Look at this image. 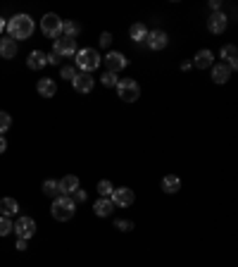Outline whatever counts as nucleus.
I'll use <instances>...</instances> for the list:
<instances>
[{"instance_id":"14","label":"nucleus","mask_w":238,"mask_h":267,"mask_svg":"<svg viewBox=\"0 0 238 267\" xmlns=\"http://www.w3.org/2000/svg\"><path fill=\"white\" fill-rule=\"evenodd\" d=\"M26 64H29V69H43L48 64V55L43 50H31L29 57H26Z\"/></svg>"},{"instance_id":"11","label":"nucleus","mask_w":238,"mask_h":267,"mask_svg":"<svg viewBox=\"0 0 238 267\" xmlns=\"http://www.w3.org/2000/svg\"><path fill=\"white\" fill-rule=\"evenodd\" d=\"M145 41H148V48L150 50H162V48H167V33L160 31V29H155V31H148V36H145Z\"/></svg>"},{"instance_id":"2","label":"nucleus","mask_w":238,"mask_h":267,"mask_svg":"<svg viewBox=\"0 0 238 267\" xmlns=\"http://www.w3.org/2000/svg\"><path fill=\"white\" fill-rule=\"evenodd\" d=\"M74 210H76V203L72 201V196H57V198H53L50 213H53V217L57 222L72 220V217H74Z\"/></svg>"},{"instance_id":"27","label":"nucleus","mask_w":238,"mask_h":267,"mask_svg":"<svg viewBox=\"0 0 238 267\" xmlns=\"http://www.w3.org/2000/svg\"><path fill=\"white\" fill-rule=\"evenodd\" d=\"M10 127H12V117L7 115V112H2V110H0V136H2Z\"/></svg>"},{"instance_id":"19","label":"nucleus","mask_w":238,"mask_h":267,"mask_svg":"<svg viewBox=\"0 0 238 267\" xmlns=\"http://www.w3.org/2000/svg\"><path fill=\"white\" fill-rule=\"evenodd\" d=\"M93 210H96L98 217H108V215L115 210V203H112L110 198H98L96 203H93Z\"/></svg>"},{"instance_id":"38","label":"nucleus","mask_w":238,"mask_h":267,"mask_svg":"<svg viewBox=\"0 0 238 267\" xmlns=\"http://www.w3.org/2000/svg\"><path fill=\"white\" fill-rule=\"evenodd\" d=\"M5 26H7V21H5V19H2V17H0V33L5 31Z\"/></svg>"},{"instance_id":"23","label":"nucleus","mask_w":238,"mask_h":267,"mask_svg":"<svg viewBox=\"0 0 238 267\" xmlns=\"http://www.w3.org/2000/svg\"><path fill=\"white\" fill-rule=\"evenodd\" d=\"M129 36H131V41H145V36H148V29H145V24L136 21V24H133V26L129 29Z\"/></svg>"},{"instance_id":"32","label":"nucleus","mask_w":238,"mask_h":267,"mask_svg":"<svg viewBox=\"0 0 238 267\" xmlns=\"http://www.w3.org/2000/svg\"><path fill=\"white\" fill-rule=\"evenodd\" d=\"M72 196H74V198H72L74 203H84V201H86V191H81V189H76Z\"/></svg>"},{"instance_id":"21","label":"nucleus","mask_w":238,"mask_h":267,"mask_svg":"<svg viewBox=\"0 0 238 267\" xmlns=\"http://www.w3.org/2000/svg\"><path fill=\"white\" fill-rule=\"evenodd\" d=\"M212 57H215V55L210 53V50H198L193 64L198 67V69H207V67H212Z\"/></svg>"},{"instance_id":"31","label":"nucleus","mask_w":238,"mask_h":267,"mask_svg":"<svg viewBox=\"0 0 238 267\" xmlns=\"http://www.w3.org/2000/svg\"><path fill=\"white\" fill-rule=\"evenodd\" d=\"M115 227H117L119 232H131V229H133V222H126V220H117V222H115Z\"/></svg>"},{"instance_id":"15","label":"nucleus","mask_w":238,"mask_h":267,"mask_svg":"<svg viewBox=\"0 0 238 267\" xmlns=\"http://www.w3.org/2000/svg\"><path fill=\"white\" fill-rule=\"evenodd\" d=\"M36 91H38V96L43 98H53L55 93H57V86H55L53 79H48V76H43L38 84H36Z\"/></svg>"},{"instance_id":"4","label":"nucleus","mask_w":238,"mask_h":267,"mask_svg":"<svg viewBox=\"0 0 238 267\" xmlns=\"http://www.w3.org/2000/svg\"><path fill=\"white\" fill-rule=\"evenodd\" d=\"M117 96L124 100V103H133L141 96V86L136 84L133 79H119L117 81Z\"/></svg>"},{"instance_id":"22","label":"nucleus","mask_w":238,"mask_h":267,"mask_svg":"<svg viewBox=\"0 0 238 267\" xmlns=\"http://www.w3.org/2000/svg\"><path fill=\"white\" fill-rule=\"evenodd\" d=\"M181 189V179L176 177V174H169V177H164L162 179V191L164 193H176Z\"/></svg>"},{"instance_id":"17","label":"nucleus","mask_w":238,"mask_h":267,"mask_svg":"<svg viewBox=\"0 0 238 267\" xmlns=\"http://www.w3.org/2000/svg\"><path fill=\"white\" fill-rule=\"evenodd\" d=\"M19 213V203L14 198H2L0 201V217H12Z\"/></svg>"},{"instance_id":"1","label":"nucleus","mask_w":238,"mask_h":267,"mask_svg":"<svg viewBox=\"0 0 238 267\" xmlns=\"http://www.w3.org/2000/svg\"><path fill=\"white\" fill-rule=\"evenodd\" d=\"M7 33H10L12 41H26V38H31L33 36V19L29 14H14L10 21H7Z\"/></svg>"},{"instance_id":"9","label":"nucleus","mask_w":238,"mask_h":267,"mask_svg":"<svg viewBox=\"0 0 238 267\" xmlns=\"http://www.w3.org/2000/svg\"><path fill=\"white\" fill-rule=\"evenodd\" d=\"M110 201L115 205H119V208H129V205L136 201V196H133L131 189H115L112 196H110Z\"/></svg>"},{"instance_id":"25","label":"nucleus","mask_w":238,"mask_h":267,"mask_svg":"<svg viewBox=\"0 0 238 267\" xmlns=\"http://www.w3.org/2000/svg\"><path fill=\"white\" fill-rule=\"evenodd\" d=\"M43 193L45 196H50V198H57V196H60V186H57V182H53V179L43 182Z\"/></svg>"},{"instance_id":"20","label":"nucleus","mask_w":238,"mask_h":267,"mask_svg":"<svg viewBox=\"0 0 238 267\" xmlns=\"http://www.w3.org/2000/svg\"><path fill=\"white\" fill-rule=\"evenodd\" d=\"M229 76H231V69H229L224 62L212 67V79H215V84H227Z\"/></svg>"},{"instance_id":"28","label":"nucleus","mask_w":238,"mask_h":267,"mask_svg":"<svg viewBox=\"0 0 238 267\" xmlns=\"http://www.w3.org/2000/svg\"><path fill=\"white\" fill-rule=\"evenodd\" d=\"M14 229V225L10 222V217H0V236H7Z\"/></svg>"},{"instance_id":"30","label":"nucleus","mask_w":238,"mask_h":267,"mask_svg":"<svg viewBox=\"0 0 238 267\" xmlns=\"http://www.w3.org/2000/svg\"><path fill=\"white\" fill-rule=\"evenodd\" d=\"M60 76H62V79H67V81H72V79L76 76V69L72 67V64H65V67H62V72H60Z\"/></svg>"},{"instance_id":"33","label":"nucleus","mask_w":238,"mask_h":267,"mask_svg":"<svg viewBox=\"0 0 238 267\" xmlns=\"http://www.w3.org/2000/svg\"><path fill=\"white\" fill-rule=\"evenodd\" d=\"M110 43H112V33H110V31L100 33V45H103V48H108Z\"/></svg>"},{"instance_id":"36","label":"nucleus","mask_w":238,"mask_h":267,"mask_svg":"<svg viewBox=\"0 0 238 267\" xmlns=\"http://www.w3.org/2000/svg\"><path fill=\"white\" fill-rule=\"evenodd\" d=\"M17 251H26V239H19V241H17Z\"/></svg>"},{"instance_id":"8","label":"nucleus","mask_w":238,"mask_h":267,"mask_svg":"<svg viewBox=\"0 0 238 267\" xmlns=\"http://www.w3.org/2000/svg\"><path fill=\"white\" fill-rule=\"evenodd\" d=\"M14 234L19 236V239H31L36 234V222H33L31 217H19L17 222H14Z\"/></svg>"},{"instance_id":"12","label":"nucleus","mask_w":238,"mask_h":267,"mask_svg":"<svg viewBox=\"0 0 238 267\" xmlns=\"http://www.w3.org/2000/svg\"><path fill=\"white\" fill-rule=\"evenodd\" d=\"M207 29L212 33H224V29H227V14L224 12H212L210 19H207Z\"/></svg>"},{"instance_id":"26","label":"nucleus","mask_w":238,"mask_h":267,"mask_svg":"<svg viewBox=\"0 0 238 267\" xmlns=\"http://www.w3.org/2000/svg\"><path fill=\"white\" fill-rule=\"evenodd\" d=\"M112 191H115V186H112L108 179H103V182L98 184V193H100V198H110Z\"/></svg>"},{"instance_id":"7","label":"nucleus","mask_w":238,"mask_h":267,"mask_svg":"<svg viewBox=\"0 0 238 267\" xmlns=\"http://www.w3.org/2000/svg\"><path fill=\"white\" fill-rule=\"evenodd\" d=\"M126 64H129V60L121 53H117V50H110V53L105 55V67H108V72H112V74L126 69Z\"/></svg>"},{"instance_id":"10","label":"nucleus","mask_w":238,"mask_h":267,"mask_svg":"<svg viewBox=\"0 0 238 267\" xmlns=\"http://www.w3.org/2000/svg\"><path fill=\"white\" fill-rule=\"evenodd\" d=\"M72 84H74V91H79V93H91L93 91V76L88 72H76Z\"/></svg>"},{"instance_id":"24","label":"nucleus","mask_w":238,"mask_h":267,"mask_svg":"<svg viewBox=\"0 0 238 267\" xmlns=\"http://www.w3.org/2000/svg\"><path fill=\"white\" fill-rule=\"evenodd\" d=\"M79 31H81V26H79L76 21H62V36H69V38H74Z\"/></svg>"},{"instance_id":"37","label":"nucleus","mask_w":238,"mask_h":267,"mask_svg":"<svg viewBox=\"0 0 238 267\" xmlns=\"http://www.w3.org/2000/svg\"><path fill=\"white\" fill-rule=\"evenodd\" d=\"M219 5H222L219 0H210V7H212V10H215V12H219Z\"/></svg>"},{"instance_id":"5","label":"nucleus","mask_w":238,"mask_h":267,"mask_svg":"<svg viewBox=\"0 0 238 267\" xmlns=\"http://www.w3.org/2000/svg\"><path fill=\"white\" fill-rule=\"evenodd\" d=\"M41 31L48 36V38H60L62 36V19L57 17V14H45L43 19H41Z\"/></svg>"},{"instance_id":"34","label":"nucleus","mask_w":238,"mask_h":267,"mask_svg":"<svg viewBox=\"0 0 238 267\" xmlns=\"http://www.w3.org/2000/svg\"><path fill=\"white\" fill-rule=\"evenodd\" d=\"M57 62H60V55H57V53L53 50V53L48 55V64H57Z\"/></svg>"},{"instance_id":"35","label":"nucleus","mask_w":238,"mask_h":267,"mask_svg":"<svg viewBox=\"0 0 238 267\" xmlns=\"http://www.w3.org/2000/svg\"><path fill=\"white\" fill-rule=\"evenodd\" d=\"M7 150V141H5V136H0V155Z\"/></svg>"},{"instance_id":"18","label":"nucleus","mask_w":238,"mask_h":267,"mask_svg":"<svg viewBox=\"0 0 238 267\" xmlns=\"http://www.w3.org/2000/svg\"><path fill=\"white\" fill-rule=\"evenodd\" d=\"M14 55H17V41H12V38H0V57L12 60Z\"/></svg>"},{"instance_id":"13","label":"nucleus","mask_w":238,"mask_h":267,"mask_svg":"<svg viewBox=\"0 0 238 267\" xmlns=\"http://www.w3.org/2000/svg\"><path fill=\"white\" fill-rule=\"evenodd\" d=\"M57 186H60V196H72V193L79 189V177L67 174V177H62V179L57 182Z\"/></svg>"},{"instance_id":"3","label":"nucleus","mask_w":238,"mask_h":267,"mask_svg":"<svg viewBox=\"0 0 238 267\" xmlns=\"http://www.w3.org/2000/svg\"><path fill=\"white\" fill-rule=\"evenodd\" d=\"M74 62H76V67H79L81 72H88V74H91L93 69H98V67H100L103 57H100L93 48H81V50H76Z\"/></svg>"},{"instance_id":"16","label":"nucleus","mask_w":238,"mask_h":267,"mask_svg":"<svg viewBox=\"0 0 238 267\" xmlns=\"http://www.w3.org/2000/svg\"><path fill=\"white\" fill-rule=\"evenodd\" d=\"M222 57L227 60V67L234 72L238 67V50H236V45H224L222 48Z\"/></svg>"},{"instance_id":"6","label":"nucleus","mask_w":238,"mask_h":267,"mask_svg":"<svg viewBox=\"0 0 238 267\" xmlns=\"http://www.w3.org/2000/svg\"><path fill=\"white\" fill-rule=\"evenodd\" d=\"M55 53L60 55V57H74L76 55V38H69V36L55 38Z\"/></svg>"},{"instance_id":"29","label":"nucleus","mask_w":238,"mask_h":267,"mask_svg":"<svg viewBox=\"0 0 238 267\" xmlns=\"http://www.w3.org/2000/svg\"><path fill=\"white\" fill-rule=\"evenodd\" d=\"M100 81H103V86H117V74H112V72H105V74H103V79H100Z\"/></svg>"}]
</instances>
